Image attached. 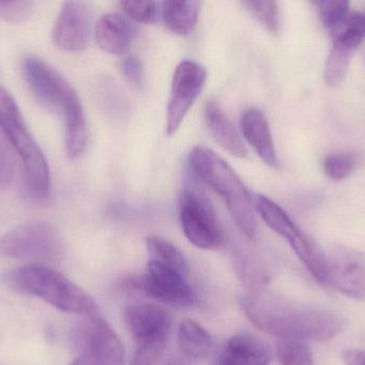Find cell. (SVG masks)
Instances as JSON below:
<instances>
[{
  "label": "cell",
  "mask_w": 365,
  "mask_h": 365,
  "mask_svg": "<svg viewBox=\"0 0 365 365\" xmlns=\"http://www.w3.org/2000/svg\"><path fill=\"white\" fill-rule=\"evenodd\" d=\"M199 1H165L162 4L163 21L173 34L187 36L192 31L199 19Z\"/></svg>",
  "instance_id": "d6986e66"
},
{
  "label": "cell",
  "mask_w": 365,
  "mask_h": 365,
  "mask_svg": "<svg viewBox=\"0 0 365 365\" xmlns=\"http://www.w3.org/2000/svg\"><path fill=\"white\" fill-rule=\"evenodd\" d=\"M94 36L103 51L111 55H123L136 36V28L125 15L107 13L98 19Z\"/></svg>",
  "instance_id": "9a60e30c"
},
{
  "label": "cell",
  "mask_w": 365,
  "mask_h": 365,
  "mask_svg": "<svg viewBox=\"0 0 365 365\" xmlns=\"http://www.w3.org/2000/svg\"><path fill=\"white\" fill-rule=\"evenodd\" d=\"M70 365H77V364H75V362H72V364H71Z\"/></svg>",
  "instance_id": "e575fe53"
},
{
  "label": "cell",
  "mask_w": 365,
  "mask_h": 365,
  "mask_svg": "<svg viewBox=\"0 0 365 365\" xmlns=\"http://www.w3.org/2000/svg\"><path fill=\"white\" fill-rule=\"evenodd\" d=\"M358 159L355 154L349 152L331 154L323 160V169L328 178L331 180L345 179L356 171Z\"/></svg>",
  "instance_id": "d4e9b609"
},
{
  "label": "cell",
  "mask_w": 365,
  "mask_h": 365,
  "mask_svg": "<svg viewBox=\"0 0 365 365\" xmlns=\"http://www.w3.org/2000/svg\"><path fill=\"white\" fill-rule=\"evenodd\" d=\"M23 72L36 100L63 118L68 156L71 159L83 156L87 147L88 126L83 104L74 88L55 69L36 56L24 59Z\"/></svg>",
  "instance_id": "7a4b0ae2"
},
{
  "label": "cell",
  "mask_w": 365,
  "mask_h": 365,
  "mask_svg": "<svg viewBox=\"0 0 365 365\" xmlns=\"http://www.w3.org/2000/svg\"><path fill=\"white\" fill-rule=\"evenodd\" d=\"M341 357L346 365H365V351L346 349Z\"/></svg>",
  "instance_id": "d6a6232c"
},
{
  "label": "cell",
  "mask_w": 365,
  "mask_h": 365,
  "mask_svg": "<svg viewBox=\"0 0 365 365\" xmlns=\"http://www.w3.org/2000/svg\"><path fill=\"white\" fill-rule=\"evenodd\" d=\"M188 164L193 175L225 201L240 231L247 237L255 238V206L249 191L235 171L216 152L204 146L192 148L188 156Z\"/></svg>",
  "instance_id": "3957f363"
},
{
  "label": "cell",
  "mask_w": 365,
  "mask_h": 365,
  "mask_svg": "<svg viewBox=\"0 0 365 365\" xmlns=\"http://www.w3.org/2000/svg\"><path fill=\"white\" fill-rule=\"evenodd\" d=\"M126 327L137 344L168 339L171 328V315L166 309L152 304H135L126 309Z\"/></svg>",
  "instance_id": "5bb4252c"
},
{
  "label": "cell",
  "mask_w": 365,
  "mask_h": 365,
  "mask_svg": "<svg viewBox=\"0 0 365 365\" xmlns=\"http://www.w3.org/2000/svg\"><path fill=\"white\" fill-rule=\"evenodd\" d=\"M334 42L346 45L355 51L365 38V15L349 12L340 26L331 34Z\"/></svg>",
  "instance_id": "603a6c76"
},
{
  "label": "cell",
  "mask_w": 365,
  "mask_h": 365,
  "mask_svg": "<svg viewBox=\"0 0 365 365\" xmlns=\"http://www.w3.org/2000/svg\"><path fill=\"white\" fill-rule=\"evenodd\" d=\"M81 355L77 365H124V346L104 319L94 317L81 328Z\"/></svg>",
  "instance_id": "8fae6325"
},
{
  "label": "cell",
  "mask_w": 365,
  "mask_h": 365,
  "mask_svg": "<svg viewBox=\"0 0 365 365\" xmlns=\"http://www.w3.org/2000/svg\"><path fill=\"white\" fill-rule=\"evenodd\" d=\"M121 9L125 16L141 24H154L158 21L160 15L158 4L155 1H128L121 2Z\"/></svg>",
  "instance_id": "83f0119b"
},
{
  "label": "cell",
  "mask_w": 365,
  "mask_h": 365,
  "mask_svg": "<svg viewBox=\"0 0 365 365\" xmlns=\"http://www.w3.org/2000/svg\"><path fill=\"white\" fill-rule=\"evenodd\" d=\"M353 53V49L346 45L334 42L324 72L326 84L329 87H339L344 81L349 72V62Z\"/></svg>",
  "instance_id": "7402d4cb"
},
{
  "label": "cell",
  "mask_w": 365,
  "mask_h": 365,
  "mask_svg": "<svg viewBox=\"0 0 365 365\" xmlns=\"http://www.w3.org/2000/svg\"><path fill=\"white\" fill-rule=\"evenodd\" d=\"M277 358L280 365H313V354L306 341H277Z\"/></svg>",
  "instance_id": "cb8c5ba5"
},
{
  "label": "cell",
  "mask_w": 365,
  "mask_h": 365,
  "mask_svg": "<svg viewBox=\"0 0 365 365\" xmlns=\"http://www.w3.org/2000/svg\"><path fill=\"white\" fill-rule=\"evenodd\" d=\"M91 21L92 11L87 2H66L53 26L56 46L70 53L85 51L89 43Z\"/></svg>",
  "instance_id": "4fadbf2b"
},
{
  "label": "cell",
  "mask_w": 365,
  "mask_h": 365,
  "mask_svg": "<svg viewBox=\"0 0 365 365\" xmlns=\"http://www.w3.org/2000/svg\"><path fill=\"white\" fill-rule=\"evenodd\" d=\"M319 6V17L322 24L330 34L344 21L349 15L351 4L346 0H322L315 2Z\"/></svg>",
  "instance_id": "484cf974"
},
{
  "label": "cell",
  "mask_w": 365,
  "mask_h": 365,
  "mask_svg": "<svg viewBox=\"0 0 365 365\" xmlns=\"http://www.w3.org/2000/svg\"><path fill=\"white\" fill-rule=\"evenodd\" d=\"M63 250L59 231L51 223H26L0 239V252L11 259L30 261H58Z\"/></svg>",
  "instance_id": "52a82bcc"
},
{
  "label": "cell",
  "mask_w": 365,
  "mask_h": 365,
  "mask_svg": "<svg viewBox=\"0 0 365 365\" xmlns=\"http://www.w3.org/2000/svg\"><path fill=\"white\" fill-rule=\"evenodd\" d=\"M180 220L188 241L202 250H215L220 246V229L214 209L206 195L195 182H187L180 204Z\"/></svg>",
  "instance_id": "ba28073f"
},
{
  "label": "cell",
  "mask_w": 365,
  "mask_h": 365,
  "mask_svg": "<svg viewBox=\"0 0 365 365\" xmlns=\"http://www.w3.org/2000/svg\"><path fill=\"white\" fill-rule=\"evenodd\" d=\"M255 208L265 224L289 242L313 278L321 284L326 285L327 259L322 249L269 197L263 194L255 195Z\"/></svg>",
  "instance_id": "8992f818"
},
{
  "label": "cell",
  "mask_w": 365,
  "mask_h": 365,
  "mask_svg": "<svg viewBox=\"0 0 365 365\" xmlns=\"http://www.w3.org/2000/svg\"><path fill=\"white\" fill-rule=\"evenodd\" d=\"M178 343L187 357L197 360L205 358L212 351L214 339L197 321L184 319L179 324Z\"/></svg>",
  "instance_id": "ffe728a7"
},
{
  "label": "cell",
  "mask_w": 365,
  "mask_h": 365,
  "mask_svg": "<svg viewBox=\"0 0 365 365\" xmlns=\"http://www.w3.org/2000/svg\"><path fill=\"white\" fill-rule=\"evenodd\" d=\"M245 6L250 11L259 23L272 32H277L280 27V15L276 1H244Z\"/></svg>",
  "instance_id": "4316f807"
},
{
  "label": "cell",
  "mask_w": 365,
  "mask_h": 365,
  "mask_svg": "<svg viewBox=\"0 0 365 365\" xmlns=\"http://www.w3.org/2000/svg\"><path fill=\"white\" fill-rule=\"evenodd\" d=\"M31 1H0V19L11 24H21L30 19L34 13Z\"/></svg>",
  "instance_id": "f546056e"
},
{
  "label": "cell",
  "mask_w": 365,
  "mask_h": 365,
  "mask_svg": "<svg viewBox=\"0 0 365 365\" xmlns=\"http://www.w3.org/2000/svg\"><path fill=\"white\" fill-rule=\"evenodd\" d=\"M327 259L326 285L355 300H365V254L338 246Z\"/></svg>",
  "instance_id": "7c38bea8"
},
{
  "label": "cell",
  "mask_w": 365,
  "mask_h": 365,
  "mask_svg": "<svg viewBox=\"0 0 365 365\" xmlns=\"http://www.w3.org/2000/svg\"><path fill=\"white\" fill-rule=\"evenodd\" d=\"M186 279L167 266L150 261L147 272L143 276H130L124 286L166 304L189 306L195 304V294Z\"/></svg>",
  "instance_id": "9c48e42d"
},
{
  "label": "cell",
  "mask_w": 365,
  "mask_h": 365,
  "mask_svg": "<svg viewBox=\"0 0 365 365\" xmlns=\"http://www.w3.org/2000/svg\"><path fill=\"white\" fill-rule=\"evenodd\" d=\"M167 365H185L184 364H182V362L180 361H171L169 362Z\"/></svg>",
  "instance_id": "836d02e7"
},
{
  "label": "cell",
  "mask_w": 365,
  "mask_h": 365,
  "mask_svg": "<svg viewBox=\"0 0 365 365\" xmlns=\"http://www.w3.org/2000/svg\"><path fill=\"white\" fill-rule=\"evenodd\" d=\"M150 261L167 266L182 276H188V263L181 250L173 242L160 236L152 235L145 239Z\"/></svg>",
  "instance_id": "44dd1931"
},
{
  "label": "cell",
  "mask_w": 365,
  "mask_h": 365,
  "mask_svg": "<svg viewBox=\"0 0 365 365\" xmlns=\"http://www.w3.org/2000/svg\"><path fill=\"white\" fill-rule=\"evenodd\" d=\"M14 160L6 141L0 136V189L10 186L14 178Z\"/></svg>",
  "instance_id": "4dcf8cb0"
},
{
  "label": "cell",
  "mask_w": 365,
  "mask_h": 365,
  "mask_svg": "<svg viewBox=\"0 0 365 365\" xmlns=\"http://www.w3.org/2000/svg\"><path fill=\"white\" fill-rule=\"evenodd\" d=\"M204 118L208 130L223 149L238 158L247 156V148L240 135L217 103H206Z\"/></svg>",
  "instance_id": "ac0fdd59"
},
{
  "label": "cell",
  "mask_w": 365,
  "mask_h": 365,
  "mask_svg": "<svg viewBox=\"0 0 365 365\" xmlns=\"http://www.w3.org/2000/svg\"><path fill=\"white\" fill-rule=\"evenodd\" d=\"M168 339H156L140 343L130 365H156L166 351Z\"/></svg>",
  "instance_id": "f1b7e54d"
},
{
  "label": "cell",
  "mask_w": 365,
  "mask_h": 365,
  "mask_svg": "<svg viewBox=\"0 0 365 365\" xmlns=\"http://www.w3.org/2000/svg\"><path fill=\"white\" fill-rule=\"evenodd\" d=\"M122 73L135 87H143L145 84V68L140 59L135 56L124 58L121 64Z\"/></svg>",
  "instance_id": "1f68e13d"
},
{
  "label": "cell",
  "mask_w": 365,
  "mask_h": 365,
  "mask_svg": "<svg viewBox=\"0 0 365 365\" xmlns=\"http://www.w3.org/2000/svg\"><path fill=\"white\" fill-rule=\"evenodd\" d=\"M207 71L193 60H182L178 64L171 84L167 105L166 134L173 136L182 126L193 103L203 90Z\"/></svg>",
  "instance_id": "30bf717a"
},
{
  "label": "cell",
  "mask_w": 365,
  "mask_h": 365,
  "mask_svg": "<svg viewBox=\"0 0 365 365\" xmlns=\"http://www.w3.org/2000/svg\"><path fill=\"white\" fill-rule=\"evenodd\" d=\"M240 130L245 139L268 166L278 169L276 148L267 118L257 109L245 111L240 118Z\"/></svg>",
  "instance_id": "e0dca14e"
},
{
  "label": "cell",
  "mask_w": 365,
  "mask_h": 365,
  "mask_svg": "<svg viewBox=\"0 0 365 365\" xmlns=\"http://www.w3.org/2000/svg\"><path fill=\"white\" fill-rule=\"evenodd\" d=\"M240 304L253 325L278 340L327 342L347 327V319L336 311L304 308L262 291L242 296Z\"/></svg>",
  "instance_id": "6da1fadb"
},
{
  "label": "cell",
  "mask_w": 365,
  "mask_h": 365,
  "mask_svg": "<svg viewBox=\"0 0 365 365\" xmlns=\"http://www.w3.org/2000/svg\"><path fill=\"white\" fill-rule=\"evenodd\" d=\"M270 359L269 349L263 341L242 332L227 341L215 365H269Z\"/></svg>",
  "instance_id": "2e32d148"
},
{
  "label": "cell",
  "mask_w": 365,
  "mask_h": 365,
  "mask_svg": "<svg viewBox=\"0 0 365 365\" xmlns=\"http://www.w3.org/2000/svg\"><path fill=\"white\" fill-rule=\"evenodd\" d=\"M0 130L13 146L26 174V186L32 199H47L51 189L48 164L36 139L28 130L12 94L0 86Z\"/></svg>",
  "instance_id": "5b68a950"
},
{
  "label": "cell",
  "mask_w": 365,
  "mask_h": 365,
  "mask_svg": "<svg viewBox=\"0 0 365 365\" xmlns=\"http://www.w3.org/2000/svg\"><path fill=\"white\" fill-rule=\"evenodd\" d=\"M4 282L15 293L40 298L62 312L92 316L98 311L87 291L45 266L31 264L15 268L6 272Z\"/></svg>",
  "instance_id": "277c9868"
}]
</instances>
